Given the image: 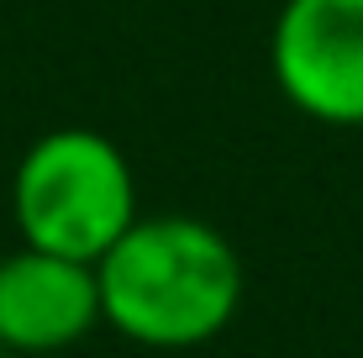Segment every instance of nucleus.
Listing matches in <instances>:
<instances>
[{
    "instance_id": "nucleus-2",
    "label": "nucleus",
    "mask_w": 363,
    "mask_h": 358,
    "mask_svg": "<svg viewBox=\"0 0 363 358\" xmlns=\"http://www.w3.org/2000/svg\"><path fill=\"white\" fill-rule=\"evenodd\" d=\"M11 216L21 242L100 264L137 216V174L95 127H53L11 174Z\"/></svg>"
},
{
    "instance_id": "nucleus-3",
    "label": "nucleus",
    "mask_w": 363,
    "mask_h": 358,
    "mask_svg": "<svg viewBox=\"0 0 363 358\" xmlns=\"http://www.w3.org/2000/svg\"><path fill=\"white\" fill-rule=\"evenodd\" d=\"M269 74L300 116L363 127V0H284L269 32Z\"/></svg>"
},
{
    "instance_id": "nucleus-4",
    "label": "nucleus",
    "mask_w": 363,
    "mask_h": 358,
    "mask_svg": "<svg viewBox=\"0 0 363 358\" xmlns=\"http://www.w3.org/2000/svg\"><path fill=\"white\" fill-rule=\"evenodd\" d=\"M106 322L100 274L84 258H64L21 242L0 258V348L64 353Z\"/></svg>"
},
{
    "instance_id": "nucleus-1",
    "label": "nucleus",
    "mask_w": 363,
    "mask_h": 358,
    "mask_svg": "<svg viewBox=\"0 0 363 358\" xmlns=\"http://www.w3.org/2000/svg\"><path fill=\"white\" fill-rule=\"evenodd\" d=\"M95 274L106 327L158 353L206 348L232 327L247 295V269L232 237L184 211L137 216Z\"/></svg>"
}]
</instances>
